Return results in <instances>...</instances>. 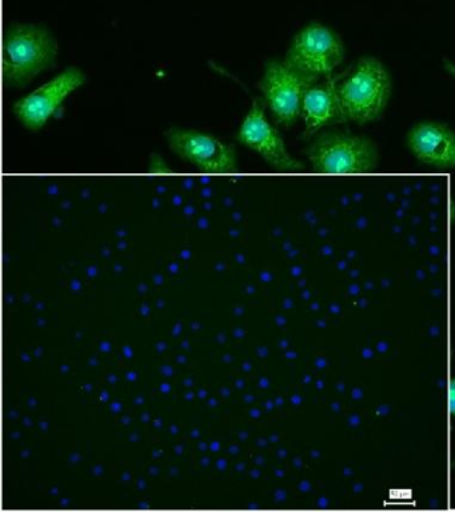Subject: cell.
I'll use <instances>...</instances> for the list:
<instances>
[{"label": "cell", "instance_id": "cell-1", "mask_svg": "<svg viewBox=\"0 0 455 512\" xmlns=\"http://www.w3.org/2000/svg\"><path fill=\"white\" fill-rule=\"evenodd\" d=\"M393 80L381 60L365 56L345 76H339L337 91L346 120L365 124L378 120L389 103Z\"/></svg>", "mask_w": 455, "mask_h": 512}, {"label": "cell", "instance_id": "cell-2", "mask_svg": "<svg viewBox=\"0 0 455 512\" xmlns=\"http://www.w3.org/2000/svg\"><path fill=\"white\" fill-rule=\"evenodd\" d=\"M58 56V43L51 32L35 24H14L3 39V78L9 87H21L42 71L49 70Z\"/></svg>", "mask_w": 455, "mask_h": 512}, {"label": "cell", "instance_id": "cell-3", "mask_svg": "<svg viewBox=\"0 0 455 512\" xmlns=\"http://www.w3.org/2000/svg\"><path fill=\"white\" fill-rule=\"evenodd\" d=\"M307 156L318 174H367L379 166L377 144L349 132H325L314 140Z\"/></svg>", "mask_w": 455, "mask_h": 512}, {"label": "cell", "instance_id": "cell-4", "mask_svg": "<svg viewBox=\"0 0 455 512\" xmlns=\"http://www.w3.org/2000/svg\"><path fill=\"white\" fill-rule=\"evenodd\" d=\"M345 44L337 32L319 22H311L294 36L287 51V66L302 74L329 76L345 58Z\"/></svg>", "mask_w": 455, "mask_h": 512}, {"label": "cell", "instance_id": "cell-5", "mask_svg": "<svg viewBox=\"0 0 455 512\" xmlns=\"http://www.w3.org/2000/svg\"><path fill=\"white\" fill-rule=\"evenodd\" d=\"M317 82L314 76L302 74L285 62L270 60L259 88L275 120L282 126L290 127L302 115L306 92Z\"/></svg>", "mask_w": 455, "mask_h": 512}, {"label": "cell", "instance_id": "cell-6", "mask_svg": "<svg viewBox=\"0 0 455 512\" xmlns=\"http://www.w3.org/2000/svg\"><path fill=\"white\" fill-rule=\"evenodd\" d=\"M167 139L171 150L198 170L210 174H230L238 171L237 152L234 147L213 135L174 127L167 132Z\"/></svg>", "mask_w": 455, "mask_h": 512}, {"label": "cell", "instance_id": "cell-7", "mask_svg": "<svg viewBox=\"0 0 455 512\" xmlns=\"http://www.w3.org/2000/svg\"><path fill=\"white\" fill-rule=\"evenodd\" d=\"M86 82V75L79 68L70 67L53 80L19 100L14 112L29 130L38 131L53 118L67 96Z\"/></svg>", "mask_w": 455, "mask_h": 512}, {"label": "cell", "instance_id": "cell-8", "mask_svg": "<svg viewBox=\"0 0 455 512\" xmlns=\"http://www.w3.org/2000/svg\"><path fill=\"white\" fill-rule=\"evenodd\" d=\"M238 139L239 142L257 151L271 167L279 172L305 170V166L287 152L281 134L267 120L265 103L261 100H254L238 132Z\"/></svg>", "mask_w": 455, "mask_h": 512}, {"label": "cell", "instance_id": "cell-9", "mask_svg": "<svg viewBox=\"0 0 455 512\" xmlns=\"http://www.w3.org/2000/svg\"><path fill=\"white\" fill-rule=\"evenodd\" d=\"M407 146L419 163L435 168H455V132L446 124H415L407 134Z\"/></svg>", "mask_w": 455, "mask_h": 512}, {"label": "cell", "instance_id": "cell-10", "mask_svg": "<svg viewBox=\"0 0 455 512\" xmlns=\"http://www.w3.org/2000/svg\"><path fill=\"white\" fill-rule=\"evenodd\" d=\"M338 78H330L327 82L314 86L306 92L302 103V116L305 120V138L329 124L347 122L339 100Z\"/></svg>", "mask_w": 455, "mask_h": 512}, {"label": "cell", "instance_id": "cell-11", "mask_svg": "<svg viewBox=\"0 0 455 512\" xmlns=\"http://www.w3.org/2000/svg\"><path fill=\"white\" fill-rule=\"evenodd\" d=\"M449 406L451 415L455 416V379L451 380L449 387Z\"/></svg>", "mask_w": 455, "mask_h": 512}, {"label": "cell", "instance_id": "cell-12", "mask_svg": "<svg viewBox=\"0 0 455 512\" xmlns=\"http://www.w3.org/2000/svg\"><path fill=\"white\" fill-rule=\"evenodd\" d=\"M443 67H445V70L455 79V64L445 59L443 60Z\"/></svg>", "mask_w": 455, "mask_h": 512}]
</instances>
